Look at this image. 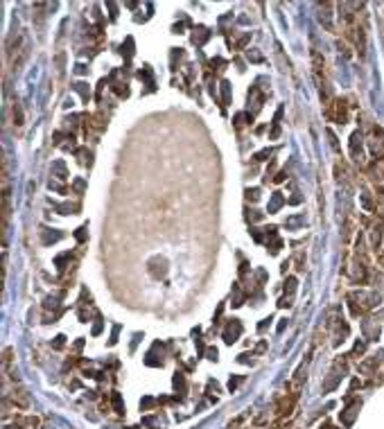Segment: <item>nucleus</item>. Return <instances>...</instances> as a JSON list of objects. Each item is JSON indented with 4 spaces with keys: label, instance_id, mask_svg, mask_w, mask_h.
Listing matches in <instances>:
<instances>
[{
    "label": "nucleus",
    "instance_id": "nucleus-1",
    "mask_svg": "<svg viewBox=\"0 0 384 429\" xmlns=\"http://www.w3.org/2000/svg\"><path fill=\"white\" fill-rule=\"evenodd\" d=\"M14 405L20 407V409H27L30 407V398L25 391H14Z\"/></svg>",
    "mask_w": 384,
    "mask_h": 429
}]
</instances>
